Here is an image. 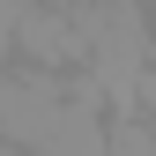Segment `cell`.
Wrapping results in <instances>:
<instances>
[{
  "label": "cell",
  "mask_w": 156,
  "mask_h": 156,
  "mask_svg": "<svg viewBox=\"0 0 156 156\" xmlns=\"http://www.w3.org/2000/svg\"><path fill=\"white\" fill-rule=\"evenodd\" d=\"M15 60L23 67H45V74H82L89 67V45H82V23L52 0H30V15L15 23Z\"/></svg>",
  "instance_id": "1"
},
{
  "label": "cell",
  "mask_w": 156,
  "mask_h": 156,
  "mask_svg": "<svg viewBox=\"0 0 156 156\" xmlns=\"http://www.w3.org/2000/svg\"><path fill=\"white\" fill-rule=\"evenodd\" d=\"M0 156H30V149H15V141H0Z\"/></svg>",
  "instance_id": "2"
}]
</instances>
